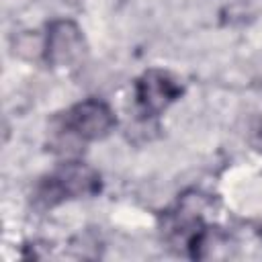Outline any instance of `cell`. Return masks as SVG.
<instances>
[{"mask_svg":"<svg viewBox=\"0 0 262 262\" xmlns=\"http://www.w3.org/2000/svg\"><path fill=\"white\" fill-rule=\"evenodd\" d=\"M84 39L72 20H55L49 25L45 41V57L53 66H70L82 57Z\"/></svg>","mask_w":262,"mask_h":262,"instance_id":"4","label":"cell"},{"mask_svg":"<svg viewBox=\"0 0 262 262\" xmlns=\"http://www.w3.org/2000/svg\"><path fill=\"white\" fill-rule=\"evenodd\" d=\"M100 190V176L94 168L82 162H66L53 174L41 180L35 201L41 207H53L68 199L92 196Z\"/></svg>","mask_w":262,"mask_h":262,"instance_id":"1","label":"cell"},{"mask_svg":"<svg viewBox=\"0 0 262 262\" xmlns=\"http://www.w3.org/2000/svg\"><path fill=\"white\" fill-rule=\"evenodd\" d=\"M182 86L162 70H149L135 82V102L147 117L160 115L176 98H180Z\"/></svg>","mask_w":262,"mask_h":262,"instance_id":"3","label":"cell"},{"mask_svg":"<svg viewBox=\"0 0 262 262\" xmlns=\"http://www.w3.org/2000/svg\"><path fill=\"white\" fill-rule=\"evenodd\" d=\"M115 125H117V119L111 106L98 98H88L74 104L66 113L61 129L70 135H76L78 139L92 141L108 135V131Z\"/></svg>","mask_w":262,"mask_h":262,"instance_id":"2","label":"cell"}]
</instances>
